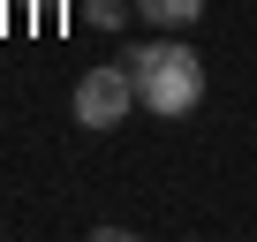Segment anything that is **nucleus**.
Wrapping results in <instances>:
<instances>
[{
    "label": "nucleus",
    "mask_w": 257,
    "mask_h": 242,
    "mask_svg": "<svg viewBox=\"0 0 257 242\" xmlns=\"http://www.w3.org/2000/svg\"><path fill=\"white\" fill-rule=\"evenodd\" d=\"M137 16H144L152 31H189V23L204 16V0H137Z\"/></svg>",
    "instance_id": "3"
},
{
    "label": "nucleus",
    "mask_w": 257,
    "mask_h": 242,
    "mask_svg": "<svg viewBox=\"0 0 257 242\" xmlns=\"http://www.w3.org/2000/svg\"><path fill=\"white\" fill-rule=\"evenodd\" d=\"M68 106H76V129H121V121L137 113L144 98H137V76H128V61H113V68H83Z\"/></svg>",
    "instance_id": "2"
},
{
    "label": "nucleus",
    "mask_w": 257,
    "mask_h": 242,
    "mask_svg": "<svg viewBox=\"0 0 257 242\" xmlns=\"http://www.w3.org/2000/svg\"><path fill=\"white\" fill-rule=\"evenodd\" d=\"M76 16H83L91 31H121L128 16H137V0H76Z\"/></svg>",
    "instance_id": "4"
},
{
    "label": "nucleus",
    "mask_w": 257,
    "mask_h": 242,
    "mask_svg": "<svg viewBox=\"0 0 257 242\" xmlns=\"http://www.w3.org/2000/svg\"><path fill=\"white\" fill-rule=\"evenodd\" d=\"M121 61H128V76H137V98H144V113H159V121H182V113H197V106H204V61H197V46H182L174 31H152V38H137Z\"/></svg>",
    "instance_id": "1"
}]
</instances>
